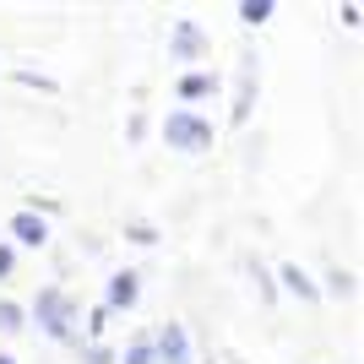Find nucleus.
Returning <instances> with one entry per match:
<instances>
[{"mask_svg": "<svg viewBox=\"0 0 364 364\" xmlns=\"http://www.w3.org/2000/svg\"><path fill=\"white\" fill-rule=\"evenodd\" d=\"M11 267H16V256H11V250H6V245H0V277L11 272Z\"/></svg>", "mask_w": 364, "mask_h": 364, "instance_id": "12", "label": "nucleus"}, {"mask_svg": "<svg viewBox=\"0 0 364 364\" xmlns=\"http://www.w3.org/2000/svg\"><path fill=\"white\" fill-rule=\"evenodd\" d=\"M283 277H289V283H294V294H299V299H310V304L321 299V294H316V283H310V277H304L299 267H283Z\"/></svg>", "mask_w": 364, "mask_h": 364, "instance_id": "8", "label": "nucleus"}, {"mask_svg": "<svg viewBox=\"0 0 364 364\" xmlns=\"http://www.w3.org/2000/svg\"><path fill=\"white\" fill-rule=\"evenodd\" d=\"M38 321H44L49 337H71V299L65 294H38Z\"/></svg>", "mask_w": 364, "mask_h": 364, "instance_id": "2", "label": "nucleus"}, {"mask_svg": "<svg viewBox=\"0 0 364 364\" xmlns=\"http://www.w3.org/2000/svg\"><path fill=\"white\" fill-rule=\"evenodd\" d=\"M158 359V348H152L147 337H136V343H131V353H125V364H152Z\"/></svg>", "mask_w": 364, "mask_h": 364, "instance_id": "9", "label": "nucleus"}, {"mask_svg": "<svg viewBox=\"0 0 364 364\" xmlns=\"http://www.w3.org/2000/svg\"><path fill=\"white\" fill-rule=\"evenodd\" d=\"M16 326H22V310L11 299H0V332H16Z\"/></svg>", "mask_w": 364, "mask_h": 364, "instance_id": "10", "label": "nucleus"}, {"mask_svg": "<svg viewBox=\"0 0 364 364\" xmlns=\"http://www.w3.org/2000/svg\"><path fill=\"white\" fill-rule=\"evenodd\" d=\"M11 228H16V240H22V245H44V240H49V228L38 223L33 213H16V218H11Z\"/></svg>", "mask_w": 364, "mask_h": 364, "instance_id": "5", "label": "nucleus"}, {"mask_svg": "<svg viewBox=\"0 0 364 364\" xmlns=\"http://www.w3.org/2000/svg\"><path fill=\"white\" fill-rule=\"evenodd\" d=\"M164 136H168V147H180V152H201L207 141H213V125L201 120V114H168V125H164Z\"/></svg>", "mask_w": 364, "mask_h": 364, "instance_id": "1", "label": "nucleus"}, {"mask_svg": "<svg viewBox=\"0 0 364 364\" xmlns=\"http://www.w3.org/2000/svg\"><path fill=\"white\" fill-rule=\"evenodd\" d=\"M131 299H136V272H120L109 283V310H131Z\"/></svg>", "mask_w": 364, "mask_h": 364, "instance_id": "4", "label": "nucleus"}, {"mask_svg": "<svg viewBox=\"0 0 364 364\" xmlns=\"http://www.w3.org/2000/svg\"><path fill=\"white\" fill-rule=\"evenodd\" d=\"M213 87H218L213 76H180V87H174V92H180V98H207Z\"/></svg>", "mask_w": 364, "mask_h": 364, "instance_id": "7", "label": "nucleus"}, {"mask_svg": "<svg viewBox=\"0 0 364 364\" xmlns=\"http://www.w3.org/2000/svg\"><path fill=\"white\" fill-rule=\"evenodd\" d=\"M0 364H16V359H6V353H0Z\"/></svg>", "mask_w": 364, "mask_h": 364, "instance_id": "13", "label": "nucleus"}, {"mask_svg": "<svg viewBox=\"0 0 364 364\" xmlns=\"http://www.w3.org/2000/svg\"><path fill=\"white\" fill-rule=\"evenodd\" d=\"M168 49H174L180 60H196L201 49H207V33H201L196 22H180V28H174V44H168Z\"/></svg>", "mask_w": 364, "mask_h": 364, "instance_id": "3", "label": "nucleus"}, {"mask_svg": "<svg viewBox=\"0 0 364 364\" xmlns=\"http://www.w3.org/2000/svg\"><path fill=\"white\" fill-rule=\"evenodd\" d=\"M267 16H272V6H261V0H256V6H245V22H267Z\"/></svg>", "mask_w": 364, "mask_h": 364, "instance_id": "11", "label": "nucleus"}, {"mask_svg": "<svg viewBox=\"0 0 364 364\" xmlns=\"http://www.w3.org/2000/svg\"><path fill=\"white\" fill-rule=\"evenodd\" d=\"M164 359L168 364H191V348H185V332H180V326H168V332H164Z\"/></svg>", "mask_w": 364, "mask_h": 364, "instance_id": "6", "label": "nucleus"}]
</instances>
